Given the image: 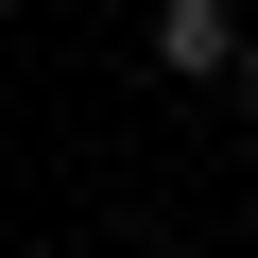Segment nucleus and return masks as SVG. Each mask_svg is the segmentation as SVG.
<instances>
[{
  "label": "nucleus",
  "mask_w": 258,
  "mask_h": 258,
  "mask_svg": "<svg viewBox=\"0 0 258 258\" xmlns=\"http://www.w3.org/2000/svg\"><path fill=\"white\" fill-rule=\"evenodd\" d=\"M224 52H241V35H224V0H155V69H172V86H207Z\"/></svg>",
  "instance_id": "obj_1"
},
{
  "label": "nucleus",
  "mask_w": 258,
  "mask_h": 258,
  "mask_svg": "<svg viewBox=\"0 0 258 258\" xmlns=\"http://www.w3.org/2000/svg\"><path fill=\"white\" fill-rule=\"evenodd\" d=\"M241 103H258V52H241Z\"/></svg>",
  "instance_id": "obj_2"
}]
</instances>
